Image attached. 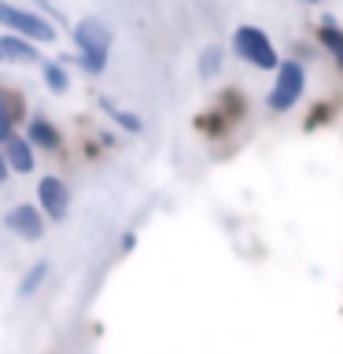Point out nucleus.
<instances>
[{"label":"nucleus","mask_w":343,"mask_h":354,"mask_svg":"<svg viewBox=\"0 0 343 354\" xmlns=\"http://www.w3.org/2000/svg\"><path fill=\"white\" fill-rule=\"evenodd\" d=\"M317 41L328 48V55L336 59V66L343 71V30L336 26V19H321V26H317Z\"/></svg>","instance_id":"10"},{"label":"nucleus","mask_w":343,"mask_h":354,"mask_svg":"<svg viewBox=\"0 0 343 354\" xmlns=\"http://www.w3.org/2000/svg\"><path fill=\"white\" fill-rule=\"evenodd\" d=\"M303 4H317V0H303Z\"/></svg>","instance_id":"17"},{"label":"nucleus","mask_w":343,"mask_h":354,"mask_svg":"<svg viewBox=\"0 0 343 354\" xmlns=\"http://www.w3.org/2000/svg\"><path fill=\"white\" fill-rule=\"evenodd\" d=\"M221 71V48H203V55H199V77H214Z\"/></svg>","instance_id":"14"},{"label":"nucleus","mask_w":343,"mask_h":354,"mask_svg":"<svg viewBox=\"0 0 343 354\" xmlns=\"http://www.w3.org/2000/svg\"><path fill=\"white\" fill-rule=\"evenodd\" d=\"M37 203H41V210H44L52 221H63V218H66L71 192H66L63 177H41V181H37Z\"/></svg>","instance_id":"5"},{"label":"nucleus","mask_w":343,"mask_h":354,"mask_svg":"<svg viewBox=\"0 0 343 354\" xmlns=\"http://www.w3.org/2000/svg\"><path fill=\"white\" fill-rule=\"evenodd\" d=\"M0 151H4L8 170H15V174H30V170H33V144H30L26 137L11 133V137L0 144Z\"/></svg>","instance_id":"7"},{"label":"nucleus","mask_w":343,"mask_h":354,"mask_svg":"<svg viewBox=\"0 0 343 354\" xmlns=\"http://www.w3.org/2000/svg\"><path fill=\"white\" fill-rule=\"evenodd\" d=\"M26 140L33 144V148H41V151H59L63 133L55 129L44 115H33V118H30V133H26Z\"/></svg>","instance_id":"8"},{"label":"nucleus","mask_w":343,"mask_h":354,"mask_svg":"<svg viewBox=\"0 0 343 354\" xmlns=\"http://www.w3.org/2000/svg\"><path fill=\"white\" fill-rule=\"evenodd\" d=\"M0 55L11 63H37L41 59L37 48H33V41H22L15 33H4V37H0Z\"/></svg>","instance_id":"9"},{"label":"nucleus","mask_w":343,"mask_h":354,"mask_svg":"<svg viewBox=\"0 0 343 354\" xmlns=\"http://www.w3.org/2000/svg\"><path fill=\"white\" fill-rule=\"evenodd\" d=\"M0 26L11 30V33H15V37H22V41H41V44L55 41L52 19L37 15L33 8H15V4H8V0H0Z\"/></svg>","instance_id":"2"},{"label":"nucleus","mask_w":343,"mask_h":354,"mask_svg":"<svg viewBox=\"0 0 343 354\" xmlns=\"http://www.w3.org/2000/svg\"><path fill=\"white\" fill-rule=\"evenodd\" d=\"M15 100H11L4 88H0V144H4L11 137V126H15Z\"/></svg>","instance_id":"13"},{"label":"nucleus","mask_w":343,"mask_h":354,"mask_svg":"<svg viewBox=\"0 0 343 354\" xmlns=\"http://www.w3.org/2000/svg\"><path fill=\"white\" fill-rule=\"evenodd\" d=\"M232 52H237L243 63L259 66V71H277V66H281L273 41L266 37L259 26H237V33H232Z\"/></svg>","instance_id":"4"},{"label":"nucleus","mask_w":343,"mask_h":354,"mask_svg":"<svg viewBox=\"0 0 343 354\" xmlns=\"http://www.w3.org/2000/svg\"><path fill=\"white\" fill-rule=\"evenodd\" d=\"M4 225H8L11 232H19L22 240H41V236H44V218H41V210L33 207V203L11 207L8 214H4Z\"/></svg>","instance_id":"6"},{"label":"nucleus","mask_w":343,"mask_h":354,"mask_svg":"<svg viewBox=\"0 0 343 354\" xmlns=\"http://www.w3.org/2000/svg\"><path fill=\"white\" fill-rule=\"evenodd\" d=\"M44 85L52 88V93H66L71 88V74H66L63 63H44Z\"/></svg>","instance_id":"12"},{"label":"nucleus","mask_w":343,"mask_h":354,"mask_svg":"<svg viewBox=\"0 0 343 354\" xmlns=\"http://www.w3.org/2000/svg\"><path fill=\"white\" fill-rule=\"evenodd\" d=\"M104 107L111 111V118H115V122H118L122 129H129V133H140V118L133 115V111H118V107H111L107 100H104Z\"/></svg>","instance_id":"15"},{"label":"nucleus","mask_w":343,"mask_h":354,"mask_svg":"<svg viewBox=\"0 0 343 354\" xmlns=\"http://www.w3.org/2000/svg\"><path fill=\"white\" fill-rule=\"evenodd\" d=\"M303 88H306V71H303V63L299 59H284L281 66H277V82L270 88V111L273 115H284V111H292L299 104V96H303Z\"/></svg>","instance_id":"3"},{"label":"nucleus","mask_w":343,"mask_h":354,"mask_svg":"<svg viewBox=\"0 0 343 354\" xmlns=\"http://www.w3.org/2000/svg\"><path fill=\"white\" fill-rule=\"evenodd\" d=\"M77 44V59L89 74H104L107 71V52H111V30L100 19H82L74 30Z\"/></svg>","instance_id":"1"},{"label":"nucleus","mask_w":343,"mask_h":354,"mask_svg":"<svg viewBox=\"0 0 343 354\" xmlns=\"http://www.w3.org/2000/svg\"><path fill=\"white\" fill-rule=\"evenodd\" d=\"M44 277H48V262H33L30 270H26V277L19 281V299H30L44 284Z\"/></svg>","instance_id":"11"},{"label":"nucleus","mask_w":343,"mask_h":354,"mask_svg":"<svg viewBox=\"0 0 343 354\" xmlns=\"http://www.w3.org/2000/svg\"><path fill=\"white\" fill-rule=\"evenodd\" d=\"M8 181V162H4V151H0V185Z\"/></svg>","instance_id":"16"}]
</instances>
